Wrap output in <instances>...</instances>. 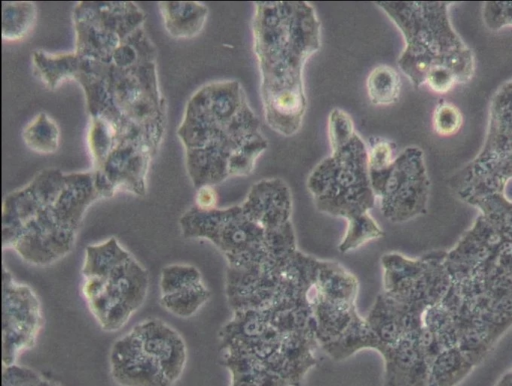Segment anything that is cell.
<instances>
[{
    "mask_svg": "<svg viewBox=\"0 0 512 386\" xmlns=\"http://www.w3.org/2000/svg\"><path fill=\"white\" fill-rule=\"evenodd\" d=\"M330 145L331 155L313 169L307 181L317 209L346 220L369 213L376 197L366 143L355 133Z\"/></svg>",
    "mask_w": 512,
    "mask_h": 386,
    "instance_id": "277c9868",
    "label": "cell"
},
{
    "mask_svg": "<svg viewBox=\"0 0 512 386\" xmlns=\"http://www.w3.org/2000/svg\"><path fill=\"white\" fill-rule=\"evenodd\" d=\"M366 89L372 104L387 106L398 101L401 91L399 73L391 66L378 65L366 79Z\"/></svg>",
    "mask_w": 512,
    "mask_h": 386,
    "instance_id": "d6986e66",
    "label": "cell"
},
{
    "mask_svg": "<svg viewBox=\"0 0 512 386\" xmlns=\"http://www.w3.org/2000/svg\"><path fill=\"white\" fill-rule=\"evenodd\" d=\"M369 175L386 219L401 223L426 212L430 182L418 147L406 148L387 169Z\"/></svg>",
    "mask_w": 512,
    "mask_h": 386,
    "instance_id": "8992f818",
    "label": "cell"
},
{
    "mask_svg": "<svg viewBox=\"0 0 512 386\" xmlns=\"http://www.w3.org/2000/svg\"><path fill=\"white\" fill-rule=\"evenodd\" d=\"M494 386H512V367L500 376Z\"/></svg>",
    "mask_w": 512,
    "mask_h": 386,
    "instance_id": "f546056e",
    "label": "cell"
},
{
    "mask_svg": "<svg viewBox=\"0 0 512 386\" xmlns=\"http://www.w3.org/2000/svg\"><path fill=\"white\" fill-rule=\"evenodd\" d=\"M210 298V291L200 283L174 293L161 295V306L180 318L194 315Z\"/></svg>",
    "mask_w": 512,
    "mask_h": 386,
    "instance_id": "ffe728a7",
    "label": "cell"
},
{
    "mask_svg": "<svg viewBox=\"0 0 512 386\" xmlns=\"http://www.w3.org/2000/svg\"><path fill=\"white\" fill-rule=\"evenodd\" d=\"M512 178V81L495 94L483 149L450 181L463 201L493 193H504Z\"/></svg>",
    "mask_w": 512,
    "mask_h": 386,
    "instance_id": "5b68a950",
    "label": "cell"
},
{
    "mask_svg": "<svg viewBox=\"0 0 512 386\" xmlns=\"http://www.w3.org/2000/svg\"><path fill=\"white\" fill-rule=\"evenodd\" d=\"M65 185L54 204L56 214L62 224L78 230L87 207L99 195L91 174H76L64 177Z\"/></svg>",
    "mask_w": 512,
    "mask_h": 386,
    "instance_id": "30bf717a",
    "label": "cell"
},
{
    "mask_svg": "<svg viewBox=\"0 0 512 386\" xmlns=\"http://www.w3.org/2000/svg\"><path fill=\"white\" fill-rule=\"evenodd\" d=\"M432 125L439 136H453L458 133L463 125V115L454 104L442 102L434 109Z\"/></svg>",
    "mask_w": 512,
    "mask_h": 386,
    "instance_id": "d4e9b609",
    "label": "cell"
},
{
    "mask_svg": "<svg viewBox=\"0 0 512 386\" xmlns=\"http://www.w3.org/2000/svg\"><path fill=\"white\" fill-rule=\"evenodd\" d=\"M484 19L489 28L498 29L512 24V3H486Z\"/></svg>",
    "mask_w": 512,
    "mask_h": 386,
    "instance_id": "83f0119b",
    "label": "cell"
},
{
    "mask_svg": "<svg viewBox=\"0 0 512 386\" xmlns=\"http://www.w3.org/2000/svg\"><path fill=\"white\" fill-rule=\"evenodd\" d=\"M202 282L200 271L188 264H171L163 267L160 275V294L174 293Z\"/></svg>",
    "mask_w": 512,
    "mask_h": 386,
    "instance_id": "cb8c5ba5",
    "label": "cell"
},
{
    "mask_svg": "<svg viewBox=\"0 0 512 386\" xmlns=\"http://www.w3.org/2000/svg\"><path fill=\"white\" fill-rule=\"evenodd\" d=\"M109 363L111 376L120 386H172L133 330L113 343Z\"/></svg>",
    "mask_w": 512,
    "mask_h": 386,
    "instance_id": "ba28073f",
    "label": "cell"
},
{
    "mask_svg": "<svg viewBox=\"0 0 512 386\" xmlns=\"http://www.w3.org/2000/svg\"><path fill=\"white\" fill-rule=\"evenodd\" d=\"M376 5L403 34L406 45L398 65L415 87L423 85L428 72L437 67L452 69L461 83L471 79L473 54L449 22V3L380 2Z\"/></svg>",
    "mask_w": 512,
    "mask_h": 386,
    "instance_id": "3957f363",
    "label": "cell"
},
{
    "mask_svg": "<svg viewBox=\"0 0 512 386\" xmlns=\"http://www.w3.org/2000/svg\"><path fill=\"white\" fill-rule=\"evenodd\" d=\"M315 337L320 346L338 338L357 313L355 303L320 298L312 308Z\"/></svg>",
    "mask_w": 512,
    "mask_h": 386,
    "instance_id": "7c38bea8",
    "label": "cell"
},
{
    "mask_svg": "<svg viewBox=\"0 0 512 386\" xmlns=\"http://www.w3.org/2000/svg\"><path fill=\"white\" fill-rule=\"evenodd\" d=\"M133 256L124 249L115 237L106 241L88 245L85 248L82 275L84 278H107L119 265Z\"/></svg>",
    "mask_w": 512,
    "mask_h": 386,
    "instance_id": "2e32d148",
    "label": "cell"
},
{
    "mask_svg": "<svg viewBox=\"0 0 512 386\" xmlns=\"http://www.w3.org/2000/svg\"><path fill=\"white\" fill-rule=\"evenodd\" d=\"M253 49L261 73V98L269 127L297 133L307 108L306 62L321 47V25L307 2H256Z\"/></svg>",
    "mask_w": 512,
    "mask_h": 386,
    "instance_id": "6da1fadb",
    "label": "cell"
},
{
    "mask_svg": "<svg viewBox=\"0 0 512 386\" xmlns=\"http://www.w3.org/2000/svg\"><path fill=\"white\" fill-rule=\"evenodd\" d=\"M394 159V145L390 142L378 139L368 145L369 173L387 169Z\"/></svg>",
    "mask_w": 512,
    "mask_h": 386,
    "instance_id": "484cf974",
    "label": "cell"
},
{
    "mask_svg": "<svg viewBox=\"0 0 512 386\" xmlns=\"http://www.w3.org/2000/svg\"><path fill=\"white\" fill-rule=\"evenodd\" d=\"M109 291L134 312L144 303L148 292L147 270L134 258L116 267L107 277Z\"/></svg>",
    "mask_w": 512,
    "mask_h": 386,
    "instance_id": "8fae6325",
    "label": "cell"
},
{
    "mask_svg": "<svg viewBox=\"0 0 512 386\" xmlns=\"http://www.w3.org/2000/svg\"><path fill=\"white\" fill-rule=\"evenodd\" d=\"M166 29L174 37H192L202 29L207 8L198 3H161Z\"/></svg>",
    "mask_w": 512,
    "mask_h": 386,
    "instance_id": "e0dca14e",
    "label": "cell"
},
{
    "mask_svg": "<svg viewBox=\"0 0 512 386\" xmlns=\"http://www.w3.org/2000/svg\"><path fill=\"white\" fill-rule=\"evenodd\" d=\"M461 83L458 75L448 67H437L428 72L424 84L436 93H447Z\"/></svg>",
    "mask_w": 512,
    "mask_h": 386,
    "instance_id": "4316f807",
    "label": "cell"
},
{
    "mask_svg": "<svg viewBox=\"0 0 512 386\" xmlns=\"http://www.w3.org/2000/svg\"><path fill=\"white\" fill-rule=\"evenodd\" d=\"M132 330L138 335L144 350L159 364L173 385L180 378L187 359L186 344L182 336L157 318L144 320Z\"/></svg>",
    "mask_w": 512,
    "mask_h": 386,
    "instance_id": "9c48e42d",
    "label": "cell"
},
{
    "mask_svg": "<svg viewBox=\"0 0 512 386\" xmlns=\"http://www.w3.org/2000/svg\"><path fill=\"white\" fill-rule=\"evenodd\" d=\"M201 111L206 168L197 188L247 176L268 148L260 122L237 81L207 85L191 100Z\"/></svg>",
    "mask_w": 512,
    "mask_h": 386,
    "instance_id": "7a4b0ae2",
    "label": "cell"
},
{
    "mask_svg": "<svg viewBox=\"0 0 512 386\" xmlns=\"http://www.w3.org/2000/svg\"><path fill=\"white\" fill-rule=\"evenodd\" d=\"M217 194L211 185H204L198 188L196 195V206L203 210L216 208Z\"/></svg>",
    "mask_w": 512,
    "mask_h": 386,
    "instance_id": "f1b7e54d",
    "label": "cell"
},
{
    "mask_svg": "<svg viewBox=\"0 0 512 386\" xmlns=\"http://www.w3.org/2000/svg\"><path fill=\"white\" fill-rule=\"evenodd\" d=\"M23 136L28 147L39 153H51L57 149L58 128L44 113L25 129Z\"/></svg>",
    "mask_w": 512,
    "mask_h": 386,
    "instance_id": "603a6c76",
    "label": "cell"
},
{
    "mask_svg": "<svg viewBox=\"0 0 512 386\" xmlns=\"http://www.w3.org/2000/svg\"><path fill=\"white\" fill-rule=\"evenodd\" d=\"M36 9L31 3H3V38L18 40L33 27Z\"/></svg>",
    "mask_w": 512,
    "mask_h": 386,
    "instance_id": "7402d4cb",
    "label": "cell"
},
{
    "mask_svg": "<svg viewBox=\"0 0 512 386\" xmlns=\"http://www.w3.org/2000/svg\"><path fill=\"white\" fill-rule=\"evenodd\" d=\"M222 363L231 374V386H289L250 355L224 352Z\"/></svg>",
    "mask_w": 512,
    "mask_h": 386,
    "instance_id": "5bb4252c",
    "label": "cell"
},
{
    "mask_svg": "<svg viewBox=\"0 0 512 386\" xmlns=\"http://www.w3.org/2000/svg\"><path fill=\"white\" fill-rule=\"evenodd\" d=\"M41 308L33 290L3 270V367L14 364L34 345L41 328Z\"/></svg>",
    "mask_w": 512,
    "mask_h": 386,
    "instance_id": "52a82bcc",
    "label": "cell"
},
{
    "mask_svg": "<svg viewBox=\"0 0 512 386\" xmlns=\"http://www.w3.org/2000/svg\"><path fill=\"white\" fill-rule=\"evenodd\" d=\"M321 347L333 360L341 361L366 348L379 352L381 343L366 319L356 313L338 338Z\"/></svg>",
    "mask_w": 512,
    "mask_h": 386,
    "instance_id": "4fadbf2b",
    "label": "cell"
},
{
    "mask_svg": "<svg viewBox=\"0 0 512 386\" xmlns=\"http://www.w3.org/2000/svg\"><path fill=\"white\" fill-rule=\"evenodd\" d=\"M382 236L383 230L369 213L355 216L347 220V228L339 244V251L342 253L352 251Z\"/></svg>",
    "mask_w": 512,
    "mask_h": 386,
    "instance_id": "44dd1931",
    "label": "cell"
},
{
    "mask_svg": "<svg viewBox=\"0 0 512 386\" xmlns=\"http://www.w3.org/2000/svg\"><path fill=\"white\" fill-rule=\"evenodd\" d=\"M315 283L320 298L355 303L357 278L337 262L318 261Z\"/></svg>",
    "mask_w": 512,
    "mask_h": 386,
    "instance_id": "9a60e30c",
    "label": "cell"
},
{
    "mask_svg": "<svg viewBox=\"0 0 512 386\" xmlns=\"http://www.w3.org/2000/svg\"><path fill=\"white\" fill-rule=\"evenodd\" d=\"M226 216L227 208L203 210L192 207L180 218L182 235L186 239H206L216 245Z\"/></svg>",
    "mask_w": 512,
    "mask_h": 386,
    "instance_id": "ac0fdd59",
    "label": "cell"
}]
</instances>
